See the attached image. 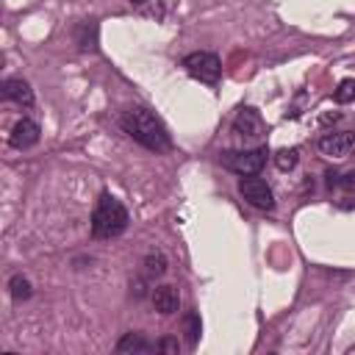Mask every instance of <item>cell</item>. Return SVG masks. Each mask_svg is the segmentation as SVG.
I'll use <instances>...</instances> for the list:
<instances>
[{"mask_svg":"<svg viewBox=\"0 0 355 355\" xmlns=\"http://www.w3.org/2000/svg\"><path fill=\"white\" fill-rule=\"evenodd\" d=\"M119 125H122V130H125L133 141H139L141 147H147V150H153V153H164V150L172 147V139H169L164 122H161L153 111H147V108H141V105L128 108V111L119 116Z\"/></svg>","mask_w":355,"mask_h":355,"instance_id":"6da1fadb","label":"cell"},{"mask_svg":"<svg viewBox=\"0 0 355 355\" xmlns=\"http://www.w3.org/2000/svg\"><path fill=\"white\" fill-rule=\"evenodd\" d=\"M128 227V208L108 191L100 194L92 211V236L94 239H114Z\"/></svg>","mask_w":355,"mask_h":355,"instance_id":"7a4b0ae2","label":"cell"},{"mask_svg":"<svg viewBox=\"0 0 355 355\" xmlns=\"http://www.w3.org/2000/svg\"><path fill=\"white\" fill-rule=\"evenodd\" d=\"M266 158H269L266 147H252V150H227V153H222L219 161H222L225 169L244 178V175H258L263 169Z\"/></svg>","mask_w":355,"mask_h":355,"instance_id":"3957f363","label":"cell"},{"mask_svg":"<svg viewBox=\"0 0 355 355\" xmlns=\"http://www.w3.org/2000/svg\"><path fill=\"white\" fill-rule=\"evenodd\" d=\"M183 69H186L191 78L202 80V83H216L219 75H222V61H219L216 53L197 50V53H189V55L183 58Z\"/></svg>","mask_w":355,"mask_h":355,"instance_id":"277c9868","label":"cell"},{"mask_svg":"<svg viewBox=\"0 0 355 355\" xmlns=\"http://www.w3.org/2000/svg\"><path fill=\"white\" fill-rule=\"evenodd\" d=\"M239 194L252 205V208H261V211H272L275 208V194L269 189L266 180L255 178V175H244L239 180Z\"/></svg>","mask_w":355,"mask_h":355,"instance_id":"5b68a950","label":"cell"},{"mask_svg":"<svg viewBox=\"0 0 355 355\" xmlns=\"http://www.w3.org/2000/svg\"><path fill=\"white\" fill-rule=\"evenodd\" d=\"M263 130H266V125L255 108H241L233 119V133L241 139H261Z\"/></svg>","mask_w":355,"mask_h":355,"instance_id":"8992f818","label":"cell"},{"mask_svg":"<svg viewBox=\"0 0 355 355\" xmlns=\"http://www.w3.org/2000/svg\"><path fill=\"white\" fill-rule=\"evenodd\" d=\"M39 136H42L39 122L22 116V119L11 128V133H8V144H11L14 150H28V147H33V144L39 141Z\"/></svg>","mask_w":355,"mask_h":355,"instance_id":"52a82bcc","label":"cell"},{"mask_svg":"<svg viewBox=\"0 0 355 355\" xmlns=\"http://www.w3.org/2000/svg\"><path fill=\"white\" fill-rule=\"evenodd\" d=\"M355 147V133L349 130H336V133H324L319 139V150L330 158H344L349 150Z\"/></svg>","mask_w":355,"mask_h":355,"instance_id":"ba28073f","label":"cell"},{"mask_svg":"<svg viewBox=\"0 0 355 355\" xmlns=\"http://www.w3.org/2000/svg\"><path fill=\"white\" fill-rule=\"evenodd\" d=\"M0 92H3L6 100L17 103V105H25V108L33 105V89H31V83L22 80V78H6V80L0 83Z\"/></svg>","mask_w":355,"mask_h":355,"instance_id":"9c48e42d","label":"cell"},{"mask_svg":"<svg viewBox=\"0 0 355 355\" xmlns=\"http://www.w3.org/2000/svg\"><path fill=\"white\" fill-rule=\"evenodd\" d=\"M153 305H155V311L164 313V316L175 313V311L180 308V294H178V288H175V286H158V288L153 291Z\"/></svg>","mask_w":355,"mask_h":355,"instance_id":"30bf717a","label":"cell"},{"mask_svg":"<svg viewBox=\"0 0 355 355\" xmlns=\"http://www.w3.org/2000/svg\"><path fill=\"white\" fill-rule=\"evenodd\" d=\"M153 349H155V344H150L141 333H125L116 341V352H125V355H147Z\"/></svg>","mask_w":355,"mask_h":355,"instance_id":"8fae6325","label":"cell"},{"mask_svg":"<svg viewBox=\"0 0 355 355\" xmlns=\"http://www.w3.org/2000/svg\"><path fill=\"white\" fill-rule=\"evenodd\" d=\"M8 294H11V300H14V302H22V300H28V297L33 294V288H31V280H28V277H22V275H14V277L8 280Z\"/></svg>","mask_w":355,"mask_h":355,"instance_id":"7c38bea8","label":"cell"},{"mask_svg":"<svg viewBox=\"0 0 355 355\" xmlns=\"http://www.w3.org/2000/svg\"><path fill=\"white\" fill-rule=\"evenodd\" d=\"M297 161H300V150L297 147H283V150L275 153V166L280 172H291L297 166Z\"/></svg>","mask_w":355,"mask_h":355,"instance_id":"4fadbf2b","label":"cell"},{"mask_svg":"<svg viewBox=\"0 0 355 355\" xmlns=\"http://www.w3.org/2000/svg\"><path fill=\"white\" fill-rule=\"evenodd\" d=\"M183 333H186V341H189L191 347L200 341V333H202V322H200V316H197L194 311H189V313L183 316Z\"/></svg>","mask_w":355,"mask_h":355,"instance_id":"5bb4252c","label":"cell"},{"mask_svg":"<svg viewBox=\"0 0 355 355\" xmlns=\"http://www.w3.org/2000/svg\"><path fill=\"white\" fill-rule=\"evenodd\" d=\"M78 47H80V50H94V47H97V28H94V25L83 22V25L78 28Z\"/></svg>","mask_w":355,"mask_h":355,"instance_id":"9a60e30c","label":"cell"},{"mask_svg":"<svg viewBox=\"0 0 355 355\" xmlns=\"http://www.w3.org/2000/svg\"><path fill=\"white\" fill-rule=\"evenodd\" d=\"M333 100H336L338 105H347V103H352V100H355V80H352V78H344V80L336 86V92H333Z\"/></svg>","mask_w":355,"mask_h":355,"instance_id":"2e32d148","label":"cell"},{"mask_svg":"<svg viewBox=\"0 0 355 355\" xmlns=\"http://www.w3.org/2000/svg\"><path fill=\"white\" fill-rule=\"evenodd\" d=\"M144 266H147V275H150V277H161V275L166 272V258H164V252H150V255L144 258Z\"/></svg>","mask_w":355,"mask_h":355,"instance_id":"e0dca14e","label":"cell"},{"mask_svg":"<svg viewBox=\"0 0 355 355\" xmlns=\"http://www.w3.org/2000/svg\"><path fill=\"white\" fill-rule=\"evenodd\" d=\"M327 186H338V189H347V191H355V169L352 172H344V175H333L327 172Z\"/></svg>","mask_w":355,"mask_h":355,"instance_id":"ac0fdd59","label":"cell"},{"mask_svg":"<svg viewBox=\"0 0 355 355\" xmlns=\"http://www.w3.org/2000/svg\"><path fill=\"white\" fill-rule=\"evenodd\" d=\"M155 349L175 355V352H178V338H169V336H166V338H158V341H155Z\"/></svg>","mask_w":355,"mask_h":355,"instance_id":"d6986e66","label":"cell"},{"mask_svg":"<svg viewBox=\"0 0 355 355\" xmlns=\"http://www.w3.org/2000/svg\"><path fill=\"white\" fill-rule=\"evenodd\" d=\"M133 3H144V0H133Z\"/></svg>","mask_w":355,"mask_h":355,"instance_id":"ffe728a7","label":"cell"}]
</instances>
